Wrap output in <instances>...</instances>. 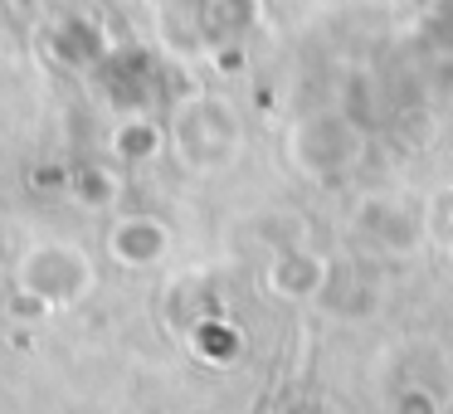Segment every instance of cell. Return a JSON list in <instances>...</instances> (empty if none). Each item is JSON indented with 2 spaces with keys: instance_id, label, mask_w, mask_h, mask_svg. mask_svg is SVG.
<instances>
[{
  "instance_id": "277c9868",
  "label": "cell",
  "mask_w": 453,
  "mask_h": 414,
  "mask_svg": "<svg viewBox=\"0 0 453 414\" xmlns=\"http://www.w3.org/2000/svg\"><path fill=\"white\" fill-rule=\"evenodd\" d=\"M118 151H122V157H151V132L122 127V132H118Z\"/></svg>"
},
{
  "instance_id": "7a4b0ae2",
  "label": "cell",
  "mask_w": 453,
  "mask_h": 414,
  "mask_svg": "<svg viewBox=\"0 0 453 414\" xmlns=\"http://www.w3.org/2000/svg\"><path fill=\"white\" fill-rule=\"evenodd\" d=\"M161 249H166V229L157 219H122L112 229V254L132 268H147L151 258H161Z\"/></svg>"
},
{
  "instance_id": "6da1fadb",
  "label": "cell",
  "mask_w": 453,
  "mask_h": 414,
  "mask_svg": "<svg viewBox=\"0 0 453 414\" xmlns=\"http://www.w3.org/2000/svg\"><path fill=\"white\" fill-rule=\"evenodd\" d=\"M93 288V264L73 244H40L20 258V293L40 297L44 307H69Z\"/></svg>"
},
{
  "instance_id": "3957f363",
  "label": "cell",
  "mask_w": 453,
  "mask_h": 414,
  "mask_svg": "<svg viewBox=\"0 0 453 414\" xmlns=\"http://www.w3.org/2000/svg\"><path fill=\"white\" fill-rule=\"evenodd\" d=\"M73 200H79L83 210H108L112 200H118V176L112 171H103V166H83V171H73Z\"/></svg>"
}]
</instances>
